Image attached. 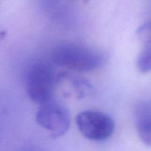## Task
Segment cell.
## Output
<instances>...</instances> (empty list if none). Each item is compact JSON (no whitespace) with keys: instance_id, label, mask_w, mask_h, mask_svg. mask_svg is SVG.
<instances>
[{"instance_id":"6da1fadb","label":"cell","mask_w":151,"mask_h":151,"mask_svg":"<svg viewBox=\"0 0 151 151\" xmlns=\"http://www.w3.org/2000/svg\"><path fill=\"white\" fill-rule=\"evenodd\" d=\"M51 59L55 64L79 71L89 72L104 63V55L91 47L75 43H64L53 49Z\"/></svg>"},{"instance_id":"7a4b0ae2","label":"cell","mask_w":151,"mask_h":151,"mask_svg":"<svg viewBox=\"0 0 151 151\" xmlns=\"http://www.w3.org/2000/svg\"><path fill=\"white\" fill-rule=\"evenodd\" d=\"M55 85V72L47 62H35L27 69L25 87L32 101L41 104L51 100Z\"/></svg>"},{"instance_id":"3957f363","label":"cell","mask_w":151,"mask_h":151,"mask_svg":"<svg viewBox=\"0 0 151 151\" xmlns=\"http://www.w3.org/2000/svg\"><path fill=\"white\" fill-rule=\"evenodd\" d=\"M76 123L82 135L94 142L106 140L111 137L115 129L111 116L98 111L81 112L77 115Z\"/></svg>"},{"instance_id":"277c9868","label":"cell","mask_w":151,"mask_h":151,"mask_svg":"<svg viewBox=\"0 0 151 151\" xmlns=\"http://www.w3.org/2000/svg\"><path fill=\"white\" fill-rule=\"evenodd\" d=\"M35 119L38 125L53 137L63 136L70 126V114L67 109L52 99L40 104Z\"/></svg>"},{"instance_id":"5b68a950","label":"cell","mask_w":151,"mask_h":151,"mask_svg":"<svg viewBox=\"0 0 151 151\" xmlns=\"http://www.w3.org/2000/svg\"><path fill=\"white\" fill-rule=\"evenodd\" d=\"M134 116L139 137L145 145L151 147V101L144 100L137 103Z\"/></svg>"},{"instance_id":"8992f818","label":"cell","mask_w":151,"mask_h":151,"mask_svg":"<svg viewBox=\"0 0 151 151\" xmlns=\"http://www.w3.org/2000/svg\"><path fill=\"white\" fill-rule=\"evenodd\" d=\"M142 45V49L137 58V66L139 72L146 73L151 71V41Z\"/></svg>"},{"instance_id":"52a82bcc","label":"cell","mask_w":151,"mask_h":151,"mask_svg":"<svg viewBox=\"0 0 151 151\" xmlns=\"http://www.w3.org/2000/svg\"><path fill=\"white\" fill-rule=\"evenodd\" d=\"M137 35L142 44L151 41V22L141 25L137 30Z\"/></svg>"}]
</instances>
